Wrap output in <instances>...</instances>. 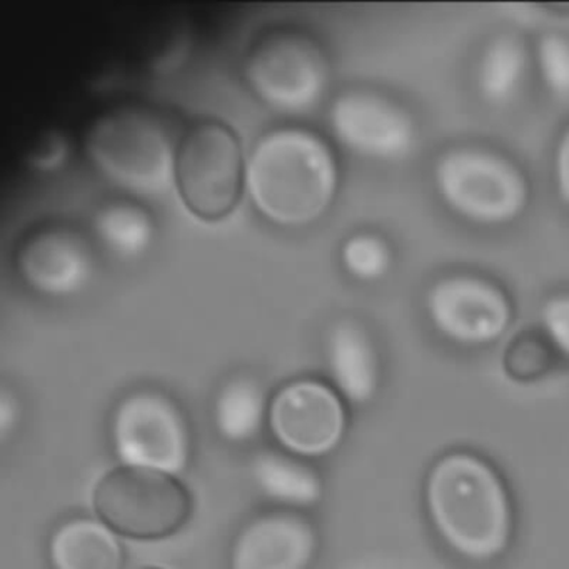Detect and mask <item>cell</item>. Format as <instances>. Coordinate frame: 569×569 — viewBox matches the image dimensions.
<instances>
[{
  "label": "cell",
  "mask_w": 569,
  "mask_h": 569,
  "mask_svg": "<svg viewBox=\"0 0 569 569\" xmlns=\"http://www.w3.org/2000/svg\"><path fill=\"white\" fill-rule=\"evenodd\" d=\"M244 188L261 218L305 229L325 218L339 188L335 152L302 128H279L258 139L246 161Z\"/></svg>",
  "instance_id": "obj_1"
},
{
  "label": "cell",
  "mask_w": 569,
  "mask_h": 569,
  "mask_svg": "<svg viewBox=\"0 0 569 569\" xmlns=\"http://www.w3.org/2000/svg\"><path fill=\"white\" fill-rule=\"evenodd\" d=\"M432 526L462 558L489 561L511 536V508L505 485L491 466L468 452L439 459L426 481Z\"/></svg>",
  "instance_id": "obj_2"
},
{
  "label": "cell",
  "mask_w": 569,
  "mask_h": 569,
  "mask_svg": "<svg viewBox=\"0 0 569 569\" xmlns=\"http://www.w3.org/2000/svg\"><path fill=\"white\" fill-rule=\"evenodd\" d=\"M178 146L151 109L106 112L86 136V154L112 184L138 198H162L176 188Z\"/></svg>",
  "instance_id": "obj_3"
},
{
  "label": "cell",
  "mask_w": 569,
  "mask_h": 569,
  "mask_svg": "<svg viewBox=\"0 0 569 569\" xmlns=\"http://www.w3.org/2000/svg\"><path fill=\"white\" fill-rule=\"evenodd\" d=\"M92 506L98 518L119 536L159 541L184 528L194 501L178 476L119 466L99 479Z\"/></svg>",
  "instance_id": "obj_4"
},
{
  "label": "cell",
  "mask_w": 569,
  "mask_h": 569,
  "mask_svg": "<svg viewBox=\"0 0 569 569\" xmlns=\"http://www.w3.org/2000/svg\"><path fill=\"white\" fill-rule=\"evenodd\" d=\"M242 74L256 98L272 111L305 116L325 98L331 66L311 34L281 28L266 32L252 44Z\"/></svg>",
  "instance_id": "obj_5"
},
{
  "label": "cell",
  "mask_w": 569,
  "mask_h": 569,
  "mask_svg": "<svg viewBox=\"0 0 569 569\" xmlns=\"http://www.w3.org/2000/svg\"><path fill=\"white\" fill-rule=\"evenodd\" d=\"M109 438L121 466L179 476L191 462L188 415L161 389L139 388L122 396L112 409Z\"/></svg>",
  "instance_id": "obj_6"
},
{
  "label": "cell",
  "mask_w": 569,
  "mask_h": 569,
  "mask_svg": "<svg viewBox=\"0 0 569 569\" xmlns=\"http://www.w3.org/2000/svg\"><path fill=\"white\" fill-rule=\"evenodd\" d=\"M435 184L442 202L472 224H509L528 206L529 186L522 172L481 149H452L441 156Z\"/></svg>",
  "instance_id": "obj_7"
},
{
  "label": "cell",
  "mask_w": 569,
  "mask_h": 569,
  "mask_svg": "<svg viewBox=\"0 0 569 569\" xmlns=\"http://www.w3.org/2000/svg\"><path fill=\"white\" fill-rule=\"evenodd\" d=\"M246 161L238 134L219 121L192 126L178 146L176 189L186 208L219 221L234 211L244 188Z\"/></svg>",
  "instance_id": "obj_8"
},
{
  "label": "cell",
  "mask_w": 569,
  "mask_h": 569,
  "mask_svg": "<svg viewBox=\"0 0 569 569\" xmlns=\"http://www.w3.org/2000/svg\"><path fill=\"white\" fill-rule=\"evenodd\" d=\"M346 428L345 399L335 386L321 379H292L269 399V432L279 448L306 461L335 452Z\"/></svg>",
  "instance_id": "obj_9"
},
{
  "label": "cell",
  "mask_w": 569,
  "mask_h": 569,
  "mask_svg": "<svg viewBox=\"0 0 569 569\" xmlns=\"http://www.w3.org/2000/svg\"><path fill=\"white\" fill-rule=\"evenodd\" d=\"M426 311L436 331L461 346L498 341L512 321L508 296L472 276L441 279L426 296Z\"/></svg>",
  "instance_id": "obj_10"
},
{
  "label": "cell",
  "mask_w": 569,
  "mask_h": 569,
  "mask_svg": "<svg viewBox=\"0 0 569 569\" xmlns=\"http://www.w3.org/2000/svg\"><path fill=\"white\" fill-rule=\"evenodd\" d=\"M329 126L339 144L372 161H401L415 148L411 116L375 92L339 94L329 109Z\"/></svg>",
  "instance_id": "obj_11"
},
{
  "label": "cell",
  "mask_w": 569,
  "mask_h": 569,
  "mask_svg": "<svg viewBox=\"0 0 569 569\" xmlns=\"http://www.w3.org/2000/svg\"><path fill=\"white\" fill-rule=\"evenodd\" d=\"M16 271L29 289L46 298H71L91 284L94 252L84 236L49 226L26 236L16 249Z\"/></svg>",
  "instance_id": "obj_12"
},
{
  "label": "cell",
  "mask_w": 569,
  "mask_h": 569,
  "mask_svg": "<svg viewBox=\"0 0 569 569\" xmlns=\"http://www.w3.org/2000/svg\"><path fill=\"white\" fill-rule=\"evenodd\" d=\"M315 522L295 509H271L252 516L236 532L229 569H311L318 558Z\"/></svg>",
  "instance_id": "obj_13"
},
{
  "label": "cell",
  "mask_w": 569,
  "mask_h": 569,
  "mask_svg": "<svg viewBox=\"0 0 569 569\" xmlns=\"http://www.w3.org/2000/svg\"><path fill=\"white\" fill-rule=\"evenodd\" d=\"M332 386L345 401L366 405L375 398L379 385V361L369 332L352 319L332 326L326 342Z\"/></svg>",
  "instance_id": "obj_14"
},
{
  "label": "cell",
  "mask_w": 569,
  "mask_h": 569,
  "mask_svg": "<svg viewBox=\"0 0 569 569\" xmlns=\"http://www.w3.org/2000/svg\"><path fill=\"white\" fill-rule=\"evenodd\" d=\"M52 569H122L124 546L104 521L72 516L52 531L48 542Z\"/></svg>",
  "instance_id": "obj_15"
},
{
  "label": "cell",
  "mask_w": 569,
  "mask_h": 569,
  "mask_svg": "<svg viewBox=\"0 0 569 569\" xmlns=\"http://www.w3.org/2000/svg\"><path fill=\"white\" fill-rule=\"evenodd\" d=\"M252 481L269 501L284 509H311L325 492L318 469L284 449H261L251 462Z\"/></svg>",
  "instance_id": "obj_16"
},
{
  "label": "cell",
  "mask_w": 569,
  "mask_h": 569,
  "mask_svg": "<svg viewBox=\"0 0 569 569\" xmlns=\"http://www.w3.org/2000/svg\"><path fill=\"white\" fill-rule=\"evenodd\" d=\"M269 396L251 375H236L219 388L212 402V425L222 441L251 445L268 428Z\"/></svg>",
  "instance_id": "obj_17"
},
{
  "label": "cell",
  "mask_w": 569,
  "mask_h": 569,
  "mask_svg": "<svg viewBox=\"0 0 569 569\" xmlns=\"http://www.w3.org/2000/svg\"><path fill=\"white\" fill-rule=\"evenodd\" d=\"M99 241L122 259H138L151 248L156 224L151 214L134 202H111L94 216Z\"/></svg>",
  "instance_id": "obj_18"
},
{
  "label": "cell",
  "mask_w": 569,
  "mask_h": 569,
  "mask_svg": "<svg viewBox=\"0 0 569 569\" xmlns=\"http://www.w3.org/2000/svg\"><path fill=\"white\" fill-rule=\"evenodd\" d=\"M525 48L518 39L502 36L486 48L479 62L478 84L482 98L491 104H506L511 101L526 76Z\"/></svg>",
  "instance_id": "obj_19"
},
{
  "label": "cell",
  "mask_w": 569,
  "mask_h": 569,
  "mask_svg": "<svg viewBox=\"0 0 569 569\" xmlns=\"http://www.w3.org/2000/svg\"><path fill=\"white\" fill-rule=\"evenodd\" d=\"M341 262L358 281H378L391 268V251L379 236L359 232L342 244Z\"/></svg>",
  "instance_id": "obj_20"
},
{
  "label": "cell",
  "mask_w": 569,
  "mask_h": 569,
  "mask_svg": "<svg viewBox=\"0 0 569 569\" xmlns=\"http://www.w3.org/2000/svg\"><path fill=\"white\" fill-rule=\"evenodd\" d=\"M539 74L552 94L569 96V39L548 34L536 48Z\"/></svg>",
  "instance_id": "obj_21"
},
{
  "label": "cell",
  "mask_w": 569,
  "mask_h": 569,
  "mask_svg": "<svg viewBox=\"0 0 569 569\" xmlns=\"http://www.w3.org/2000/svg\"><path fill=\"white\" fill-rule=\"evenodd\" d=\"M541 322L552 345L569 358V295L548 299L541 309Z\"/></svg>",
  "instance_id": "obj_22"
},
{
  "label": "cell",
  "mask_w": 569,
  "mask_h": 569,
  "mask_svg": "<svg viewBox=\"0 0 569 569\" xmlns=\"http://www.w3.org/2000/svg\"><path fill=\"white\" fill-rule=\"evenodd\" d=\"M555 182L559 198L569 208V126L556 146Z\"/></svg>",
  "instance_id": "obj_23"
},
{
  "label": "cell",
  "mask_w": 569,
  "mask_h": 569,
  "mask_svg": "<svg viewBox=\"0 0 569 569\" xmlns=\"http://www.w3.org/2000/svg\"><path fill=\"white\" fill-rule=\"evenodd\" d=\"M66 154L68 149H66L64 139L54 136L46 141L44 148L38 151L32 161L39 169H56L64 162Z\"/></svg>",
  "instance_id": "obj_24"
},
{
  "label": "cell",
  "mask_w": 569,
  "mask_h": 569,
  "mask_svg": "<svg viewBox=\"0 0 569 569\" xmlns=\"http://www.w3.org/2000/svg\"><path fill=\"white\" fill-rule=\"evenodd\" d=\"M19 402L16 396H12L8 389H2L0 392V432L2 439L8 438L9 432L16 429L19 421Z\"/></svg>",
  "instance_id": "obj_25"
},
{
  "label": "cell",
  "mask_w": 569,
  "mask_h": 569,
  "mask_svg": "<svg viewBox=\"0 0 569 569\" xmlns=\"http://www.w3.org/2000/svg\"><path fill=\"white\" fill-rule=\"evenodd\" d=\"M134 569H162V568H158V566H139V568H134Z\"/></svg>",
  "instance_id": "obj_26"
}]
</instances>
